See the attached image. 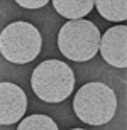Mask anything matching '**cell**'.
I'll return each mask as SVG.
<instances>
[{
	"mask_svg": "<svg viewBox=\"0 0 127 130\" xmlns=\"http://www.w3.org/2000/svg\"><path fill=\"white\" fill-rule=\"evenodd\" d=\"M31 86L36 96L46 103H61L73 93L75 74L73 69L59 59L43 61L32 71Z\"/></svg>",
	"mask_w": 127,
	"mask_h": 130,
	"instance_id": "obj_1",
	"label": "cell"
},
{
	"mask_svg": "<svg viewBox=\"0 0 127 130\" xmlns=\"http://www.w3.org/2000/svg\"><path fill=\"white\" fill-rule=\"evenodd\" d=\"M73 110L81 122L90 125H103L114 118L117 110V96L103 83H87L80 88L73 100Z\"/></svg>",
	"mask_w": 127,
	"mask_h": 130,
	"instance_id": "obj_2",
	"label": "cell"
},
{
	"mask_svg": "<svg viewBox=\"0 0 127 130\" xmlns=\"http://www.w3.org/2000/svg\"><path fill=\"white\" fill-rule=\"evenodd\" d=\"M58 47L71 61H90L100 47V30L90 20H69L58 32Z\"/></svg>",
	"mask_w": 127,
	"mask_h": 130,
	"instance_id": "obj_3",
	"label": "cell"
},
{
	"mask_svg": "<svg viewBox=\"0 0 127 130\" xmlns=\"http://www.w3.org/2000/svg\"><path fill=\"white\" fill-rule=\"evenodd\" d=\"M43 37L32 24L12 22L0 32V53L9 63L27 64L41 53Z\"/></svg>",
	"mask_w": 127,
	"mask_h": 130,
	"instance_id": "obj_4",
	"label": "cell"
},
{
	"mask_svg": "<svg viewBox=\"0 0 127 130\" xmlns=\"http://www.w3.org/2000/svg\"><path fill=\"white\" fill-rule=\"evenodd\" d=\"M27 110V96L24 90L14 83H0V125L20 122Z\"/></svg>",
	"mask_w": 127,
	"mask_h": 130,
	"instance_id": "obj_5",
	"label": "cell"
},
{
	"mask_svg": "<svg viewBox=\"0 0 127 130\" xmlns=\"http://www.w3.org/2000/svg\"><path fill=\"white\" fill-rule=\"evenodd\" d=\"M100 54L105 63L114 68L127 66V27L115 25L100 36Z\"/></svg>",
	"mask_w": 127,
	"mask_h": 130,
	"instance_id": "obj_6",
	"label": "cell"
},
{
	"mask_svg": "<svg viewBox=\"0 0 127 130\" xmlns=\"http://www.w3.org/2000/svg\"><path fill=\"white\" fill-rule=\"evenodd\" d=\"M53 7L66 19L80 20L90 14V10L93 9V0H54Z\"/></svg>",
	"mask_w": 127,
	"mask_h": 130,
	"instance_id": "obj_7",
	"label": "cell"
},
{
	"mask_svg": "<svg viewBox=\"0 0 127 130\" xmlns=\"http://www.w3.org/2000/svg\"><path fill=\"white\" fill-rule=\"evenodd\" d=\"M98 14L110 22H124L127 19V2L125 0H97L93 2Z\"/></svg>",
	"mask_w": 127,
	"mask_h": 130,
	"instance_id": "obj_8",
	"label": "cell"
},
{
	"mask_svg": "<svg viewBox=\"0 0 127 130\" xmlns=\"http://www.w3.org/2000/svg\"><path fill=\"white\" fill-rule=\"evenodd\" d=\"M17 130H58V125L48 115H31L22 118Z\"/></svg>",
	"mask_w": 127,
	"mask_h": 130,
	"instance_id": "obj_9",
	"label": "cell"
},
{
	"mask_svg": "<svg viewBox=\"0 0 127 130\" xmlns=\"http://www.w3.org/2000/svg\"><path fill=\"white\" fill-rule=\"evenodd\" d=\"M17 4L24 9H41L48 4L46 0H17Z\"/></svg>",
	"mask_w": 127,
	"mask_h": 130,
	"instance_id": "obj_10",
	"label": "cell"
},
{
	"mask_svg": "<svg viewBox=\"0 0 127 130\" xmlns=\"http://www.w3.org/2000/svg\"><path fill=\"white\" fill-rule=\"evenodd\" d=\"M71 130H85V128H71Z\"/></svg>",
	"mask_w": 127,
	"mask_h": 130,
	"instance_id": "obj_11",
	"label": "cell"
}]
</instances>
